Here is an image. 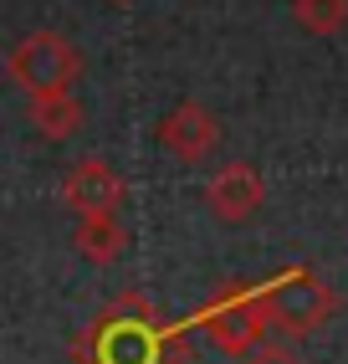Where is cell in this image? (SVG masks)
<instances>
[{
	"label": "cell",
	"instance_id": "6da1fadb",
	"mask_svg": "<svg viewBox=\"0 0 348 364\" xmlns=\"http://www.w3.org/2000/svg\"><path fill=\"white\" fill-rule=\"evenodd\" d=\"M67 196L77 200V205H92V210H103V205H113V200H118V180L108 175V164H103V159H87V164L77 169V175H72Z\"/></svg>",
	"mask_w": 348,
	"mask_h": 364
},
{
	"label": "cell",
	"instance_id": "3957f363",
	"mask_svg": "<svg viewBox=\"0 0 348 364\" xmlns=\"http://www.w3.org/2000/svg\"><path fill=\"white\" fill-rule=\"evenodd\" d=\"M256 196H261V185H256V175H246V169L236 164V169H226L215 185H210V200L226 210V215H241V210H251L256 205Z\"/></svg>",
	"mask_w": 348,
	"mask_h": 364
},
{
	"label": "cell",
	"instance_id": "7a4b0ae2",
	"mask_svg": "<svg viewBox=\"0 0 348 364\" xmlns=\"http://www.w3.org/2000/svg\"><path fill=\"white\" fill-rule=\"evenodd\" d=\"M164 139H169L180 154H200V149H210L215 129H210V118H205L200 108H180V113L164 124Z\"/></svg>",
	"mask_w": 348,
	"mask_h": 364
}]
</instances>
